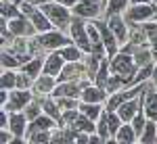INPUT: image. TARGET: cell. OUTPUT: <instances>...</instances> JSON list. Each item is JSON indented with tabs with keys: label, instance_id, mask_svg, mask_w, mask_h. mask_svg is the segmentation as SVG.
<instances>
[{
	"label": "cell",
	"instance_id": "836d02e7",
	"mask_svg": "<svg viewBox=\"0 0 157 144\" xmlns=\"http://www.w3.org/2000/svg\"><path fill=\"white\" fill-rule=\"evenodd\" d=\"M57 2H61L63 6H69V9H73V6H75L80 0H57Z\"/></svg>",
	"mask_w": 157,
	"mask_h": 144
},
{
	"label": "cell",
	"instance_id": "f35d334b",
	"mask_svg": "<svg viewBox=\"0 0 157 144\" xmlns=\"http://www.w3.org/2000/svg\"><path fill=\"white\" fill-rule=\"evenodd\" d=\"M155 19H157V11H155Z\"/></svg>",
	"mask_w": 157,
	"mask_h": 144
},
{
	"label": "cell",
	"instance_id": "3957f363",
	"mask_svg": "<svg viewBox=\"0 0 157 144\" xmlns=\"http://www.w3.org/2000/svg\"><path fill=\"white\" fill-rule=\"evenodd\" d=\"M69 34H71L73 44L82 48L84 52H92V40L88 36V23L82 21V17H75L69 25Z\"/></svg>",
	"mask_w": 157,
	"mask_h": 144
},
{
	"label": "cell",
	"instance_id": "8fae6325",
	"mask_svg": "<svg viewBox=\"0 0 157 144\" xmlns=\"http://www.w3.org/2000/svg\"><path fill=\"white\" fill-rule=\"evenodd\" d=\"M107 23L111 27V31L115 34V38L120 40V44H126L130 40V31L126 27V17H121V13H115V15H107Z\"/></svg>",
	"mask_w": 157,
	"mask_h": 144
},
{
	"label": "cell",
	"instance_id": "4fadbf2b",
	"mask_svg": "<svg viewBox=\"0 0 157 144\" xmlns=\"http://www.w3.org/2000/svg\"><path fill=\"white\" fill-rule=\"evenodd\" d=\"M88 86V84H84ZM84 86L78 84V82H59L57 88L52 90V94L55 98H59V96H71V98H80L82 96V90H84Z\"/></svg>",
	"mask_w": 157,
	"mask_h": 144
},
{
	"label": "cell",
	"instance_id": "7c38bea8",
	"mask_svg": "<svg viewBox=\"0 0 157 144\" xmlns=\"http://www.w3.org/2000/svg\"><path fill=\"white\" fill-rule=\"evenodd\" d=\"M101 11H105L101 2H86V0H80V2L73 6V15H75V17H82V19H97Z\"/></svg>",
	"mask_w": 157,
	"mask_h": 144
},
{
	"label": "cell",
	"instance_id": "277c9868",
	"mask_svg": "<svg viewBox=\"0 0 157 144\" xmlns=\"http://www.w3.org/2000/svg\"><path fill=\"white\" fill-rule=\"evenodd\" d=\"M71 42H73V40H69L65 34H61V29L42 31V34L38 36V46L44 48V50H59V48L71 44Z\"/></svg>",
	"mask_w": 157,
	"mask_h": 144
},
{
	"label": "cell",
	"instance_id": "e575fe53",
	"mask_svg": "<svg viewBox=\"0 0 157 144\" xmlns=\"http://www.w3.org/2000/svg\"><path fill=\"white\" fill-rule=\"evenodd\" d=\"M151 84L155 86V90H157V63H155V67H153V73H151Z\"/></svg>",
	"mask_w": 157,
	"mask_h": 144
},
{
	"label": "cell",
	"instance_id": "2e32d148",
	"mask_svg": "<svg viewBox=\"0 0 157 144\" xmlns=\"http://www.w3.org/2000/svg\"><path fill=\"white\" fill-rule=\"evenodd\" d=\"M109 92L105 88H101L97 84H88L84 86V90H82V96H80V100H84V102H105L107 100Z\"/></svg>",
	"mask_w": 157,
	"mask_h": 144
},
{
	"label": "cell",
	"instance_id": "4316f807",
	"mask_svg": "<svg viewBox=\"0 0 157 144\" xmlns=\"http://www.w3.org/2000/svg\"><path fill=\"white\" fill-rule=\"evenodd\" d=\"M130 0H109L107 6H105V13L107 15H115V13H124L128 9Z\"/></svg>",
	"mask_w": 157,
	"mask_h": 144
},
{
	"label": "cell",
	"instance_id": "8d00e7d4",
	"mask_svg": "<svg viewBox=\"0 0 157 144\" xmlns=\"http://www.w3.org/2000/svg\"><path fill=\"white\" fill-rule=\"evenodd\" d=\"M32 2H44V0H32Z\"/></svg>",
	"mask_w": 157,
	"mask_h": 144
},
{
	"label": "cell",
	"instance_id": "5b68a950",
	"mask_svg": "<svg viewBox=\"0 0 157 144\" xmlns=\"http://www.w3.org/2000/svg\"><path fill=\"white\" fill-rule=\"evenodd\" d=\"M155 6L153 2H143V4H132L130 9H126V21L128 23H145L149 19H155Z\"/></svg>",
	"mask_w": 157,
	"mask_h": 144
},
{
	"label": "cell",
	"instance_id": "f546056e",
	"mask_svg": "<svg viewBox=\"0 0 157 144\" xmlns=\"http://www.w3.org/2000/svg\"><path fill=\"white\" fill-rule=\"evenodd\" d=\"M13 67H21V61L17 59L13 52L2 50V69H13Z\"/></svg>",
	"mask_w": 157,
	"mask_h": 144
},
{
	"label": "cell",
	"instance_id": "603a6c76",
	"mask_svg": "<svg viewBox=\"0 0 157 144\" xmlns=\"http://www.w3.org/2000/svg\"><path fill=\"white\" fill-rule=\"evenodd\" d=\"M21 71L23 73H27V75H29V77H34V79H36L38 75H40V73L44 71V61L42 59H29V61H25L23 65H21Z\"/></svg>",
	"mask_w": 157,
	"mask_h": 144
},
{
	"label": "cell",
	"instance_id": "52a82bcc",
	"mask_svg": "<svg viewBox=\"0 0 157 144\" xmlns=\"http://www.w3.org/2000/svg\"><path fill=\"white\" fill-rule=\"evenodd\" d=\"M92 21H94V25L98 27V31H101L103 44H105V50H107V57L113 59V57L117 54V50H120V40L115 38L113 31H111V27H109L107 21H97V19H92Z\"/></svg>",
	"mask_w": 157,
	"mask_h": 144
},
{
	"label": "cell",
	"instance_id": "f1b7e54d",
	"mask_svg": "<svg viewBox=\"0 0 157 144\" xmlns=\"http://www.w3.org/2000/svg\"><path fill=\"white\" fill-rule=\"evenodd\" d=\"M23 11H21V6H15V4H6V0H2V17L4 19H15V17H21Z\"/></svg>",
	"mask_w": 157,
	"mask_h": 144
},
{
	"label": "cell",
	"instance_id": "9c48e42d",
	"mask_svg": "<svg viewBox=\"0 0 157 144\" xmlns=\"http://www.w3.org/2000/svg\"><path fill=\"white\" fill-rule=\"evenodd\" d=\"M34 31H36V27H34V23H32V21H29V17L21 15V17L9 19V34H13V36L27 38V36H32Z\"/></svg>",
	"mask_w": 157,
	"mask_h": 144
},
{
	"label": "cell",
	"instance_id": "7402d4cb",
	"mask_svg": "<svg viewBox=\"0 0 157 144\" xmlns=\"http://www.w3.org/2000/svg\"><path fill=\"white\" fill-rule=\"evenodd\" d=\"M138 142H140V144H155L157 142V121L155 119L147 121L143 134L138 136Z\"/></svg>",
	"mask_w": 157,
	"mask_h": 144
},
{
	"label": "cell",
	"instance_id": "9a60e30c",
	"mask_svg": "<svg viewBox=\"0 0 157 144\" xmlns=\"http://www.w3.org/2000/svg\"><path fill=\"white\" fill-rule=\"evenodd\" d=\"M57 77L55 75H48V73H42V75H38L36 79H34V92H36L38 96L40 94H52V90L57 88Z\"/></svg>",
	"mask_w": 157,
	"mask_h": 144
},
{
	"label": "cell",
	"instance_id": "d590c367",
	"mask_svg": "<svg viewBox=\"0 0 157 144\" xmlns=\"http://www.w3.org/2000/svg\"><path fill=\"white\" fill-rule=\"evenodd\" d=\"M143 2H151V0H130V4H143Z\"/></svg>",
	"mask_w": 157,
	"mask_h": 144
},
{
	"label": "cell",
	"instance_id": "74e56055",
	"mask_svg": "<svg viewBox=\"0 0 157 144\" xmlns=\"http://www.w3.org/2000/svg\"><path fill=\"white\" fill-rule=\"evenodd\" d=\"M151 2H153V4H157V0H151Z\"/></svg>",
	"mask_w": 157,
	"mask_h": 144
},
{
	"label": "cell",
	"instance_id": "d6986e66",
	"mask_svg": "<svg viewBox=\"0 0 157 144\" xmlns=\"http://www.w3.org/2000/svg\"><path fill=\"white\" fill-rule=\"evenodd\" d=\"M113 140H115V142H120V144H132V142L138 140V134H136V130L132 127V123H126V121H124Z\"/></svg>",
	"mask_w": 157,
	"mask_h": 144
},
{
	"label": "cell",
	"instance_id": "d6a6232c",
	"mask_svg": "<svg viewBox=\"0 0 157 144\" xmlns=\"http://www.w3.org/2000/svg\"><path fill=\"white\" fill-rule=\"evenodd\" d=\"M151 59H153V52H149V50H138V52L134 54V61H136V65H138V67L153 63Z\"/></svg>",
	"mask_w": 157,
	"mask_h": 144
},
{
	"label": "cell",
	"instance_id": "5bb4252c",
	"mask_svg": "<svg viewBox=\"0 0 157 144\" xmlns=\"http://www.w3.org/2000/svg\"><path fill=\"white\" fill-rule=\"evenodd\" d=\"M65 63L67 61L63 59V54H61L59 50H50V54L44 59V73H48V75H59L63 71V67H65Z\"/></svg>",
	"mask_w": 157,
	"mask_h": 144
},
{
	"label": "cell",
	"instance_id": "4dcf8cb0",
	"mask_svg": "<svg viewBox=\"0 0 157 144\" xmlns=\"http://www.w3.org/2000/svg\"><path fill=\"white\" fill-rule=\"evenodd\" d=\"M147 121H149V117H147L145 109H143V111H140V113H138V115H136V117L130 121V123H132V127L136 130V134H138V136L143 134V130H145V125H147Z\"/></svg>",
	"mask_w": 157,
	"mask_h": 144
},
{
	"label": "cell",
	"instance_id": "83f0119b",
	"mask_svg": "<svg viewBox=\"0 0 157 144\" xmlns=\"http://www.w3.org/2000/svg\"><path fill=\"white\" fill-rule=\"evenodd\" d=\"M42 109H44V107H42V102L34 96V98H32V102L25 107V115H27V119L32 121V119H36L38 115H42Z\"/></svg>",
	"mask_w": 157,
	"mask_h": 144
},
{
	"label": "cell",
	"instance_id": "ffe728a7",
	"mask_svg": "<svg viewBox=\"0 0 157 144\" xmlns=\"http://www.w3.org/2000/svg\"><path fill=\"white\" fill-rule=\"evenodd\" d=\"M145 113H147V117L149 119H155L157 121V90H155V86L153 88H149L147 90V94H145Z\"/></svg>",
	"mask_w": 157,
	"mask_h": 144
},
{
	"label": "cell",
	"instance_id": "7a4b0ae2",
	"mask_svg": "<svg viewBox=\"0 0 157 144\" xmlns=\"http://www.w3.org/2000/svg\"><path fill=\"white\" fill-rule=\"evenodd\" d=\"M109 65H111V73L121 75V77L126 79V86H128V82L134 77V73L138 71V65H136V61H134V54L128 52V50L117 52V54L111 59Z\"/></svg>",
	"mask_w": 157,
	"mask_h": 144
},
{
	"label": "cell",
	"instance_id": "ba28073f",
	"mask_svg": "<svg viewBox=\"0 0 157 144\" xmlns=\"http://www.w3.org/2000/svg\"><path fill=\"white\" fill-rule=\"evenodd\" d=\"M32 98H34V94L29 92V90H23V88H15V90H11L9 92V100H6V105H4V109L6 111H25V107L32 102Z\"/></svg>",
	"mask_w": 157,
	"mask_h": 144
},
{
	"label": "cell",
	"instance_id": "ac0fdd59",
	"mask_svg": "<svg viewBox=\"0 0 157 144\" xmlns=\"http://www.w3.org/2000/svg\"><path fill=\"white\" fill-rule=\"evenodd\" d=\"M55 125H57V119H52L50 115L46 113H42V115H38L36 119L29 121V125H27V136L34 132H40V130H55ZM25 136V138H27Z\"/></svg>",
	"mask_w": 157,
	"mask_h": 144
},
{
	"label": "cell",
	"instance_id": "d4e9b609",
	"mask_svg": "<svg viewBox=\"0 0 157 144\" xmlns=\"http://www.w3.org/2000/svg\"><path fill=\"white\" fill-rule=\"evenodd\" d=\"M0 86H2V90H15L17 88V73L11 71V69H4L2 71V77H0Z\"/></svg>",
	"mask_w": 157,
	"mask_h": 144
},
{
	"label": "cell",
	"instance_id": "cb8c5ba5",
	"mask_svg": "<svg viewBox=\"0 0 157 144\" xmlns=\"http://www.w3.org/2000/svg\"><path fill=\"white\" fill-rule=\"evenodd\" d=\"M59 52L63 54V59L65 61H82V48L78 46V44H67V46H63V48H59Z\"/></svg>",
	"mask_w": 157,
	"mask_h": 144
},
{
	"label": "cell",
	"instance_id": "30bf717a",
	"mask_svg": "<svg viewBox=\"0 0 157 144\" xmlns=\"http://www.w3.org/2000/svg\"><path fill=\"white\" fill-rule=\"evenodd\" d=\"M27 125H29V119H27L25 111H13L11 119H9V130L15 134L17 140H23L27 136Z\"/></svg>",
	"mask_w": 157,
	"mask_h": 144
},
{
	"label": "cell",
	"instance_id": "1f68e13d",
	"mask_svg": "<svg viewBox=\"0 0 157 144\" xmlns=\"http://www.w3.org/2000/svg\"><path fill=\"white\" fill-rule=\"evenodd\" d=\"M17 88H23V90H32L34 88V77H29L27 73H17Z\"/></svg>",
	"mask_w": 157,
	"mask_h": 144
},
{
	"label": "cell",
	"instance_id": "e0dca14e",
	"mask_svg": "<svg viewBox=\"0 0 157 144\" xmlns=\"http://www.w3.org/2000/svg\"><path fill=\"white\" fill-rule=\"evenodd\" d=\"M25 17H29V21L34 23V27H36L38 34H42V31H50V29L55 27V25H52V21H50L48 17L44 15V11H42V9H34L29 15H25Z\"/></svg>",
	"mask_w": 157,
	"mask_h": 144
},
{
	"label": "cell",
	"instance_id": "8992f818",
	"mask_svg": "<svg viewBox=\"0 0 157 144\" xmlns=\"http://www.w3.org/2000/svg\"><path fill=\"white\" fill-rule=\"evenodd\" d=\"M82 77H88V79H90L88 67H86L82 61H67L57 79H59V82H78V79H82Z\"/></svg>",
	"mask_w": 157,
	"mask_h": 144
},
{
	"label": "cell",
	"instance_id": "484cf974",
	"mask_svg": "<svg viewBox=\"0 0 157 144\" xmlns=\"http://www.w3.org/2000/svg\"><path fill=\"white\" fill-rule=\"evenodd\" d=\"M27 140L32 144H46L52 142V130H40V132H34L27 136Z\"/></svg>",
	"mask_w": 157,
	"mask_h": 144
},
{
	"label": "cell",
	"instance_id": "44dd1931",
	"mask_svg": "<svg viewBox=\"0 0 157 144\" xmlns=\"http://www.w3.org/2000/svg\"><path fill=\"white\" fill-rule=\"evenodd\" d=\"M101 105H103V102H84V100H82V102H80V111L84 113L86 117H90L92 121H98L101 115L105 113V109L101 107Z\"/></svg>",
	"mask_w": 157,
	"mask_h": 144
},
{
	"label": "cell",
	"instance_id": "6da1fadb",
	"mask_svg": "<svg viewBox=\"0 0 157 144\" xmlns=\"http://www.w3.org/2000/svg\"><path fill=\"white\" fill-rule=\"evenodd\" d=\"M40 9H42L44 15L52 21V25L59 27V29L69 27L71 21H73L69 6H63L61 2H57V0H44V2H40Z\"/></svg>",
	"mask_w": 157,
	"mask_h": 144
}]
</instances>
